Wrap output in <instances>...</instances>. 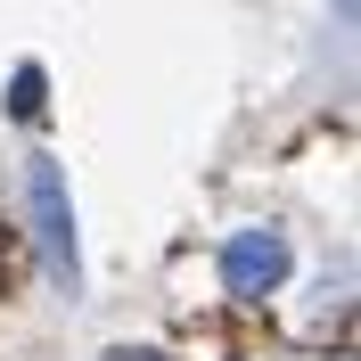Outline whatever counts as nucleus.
I'll list each match as a JSON object with an SVG mask.
<instances>
[{
	"instance_id": "nucleus-1",
	"label": "nucleus",
	"mask_w": 361,
	"mask_h": 361,
	"mask_svg": "<svg viewBox=\"0 0 361 361\" xmlns=\"http://www.w3.org/2000/svg\"><path fill=\"white\" fill-rule=\"evenodd\" d=\"M25 197H33V230H42V263L58 288H82V255H74V197H66V173L58 157H33L25 164Z\"/></svg>"
},
{
	"instance_id": "nucleus-2",
	"label": "nucleus",
	"mask_w": 361,
	"mask_h": 361,
	"mask_svg": "<svg viewBox=\"0 0 361 361\" xmlns=\"http://www.w3.org/2000/svg\"><path fill=\"white\" fill-rule=\"evenodd\" d=\"M279 279H288V238H279V230H238L222 247V288L230 295L255 304V295H271Z\"/></svg>"
},
{
	"instance_id": "nucleus-3",
	"label": "nucleus",
	"mask_w": 361,
	"mask_h": 361,
	"mask_svg": "<svg viewBox=\"0 0 361 361\" xmlns=\"http://www.w3.org/2000/svg\"><path fill=\"white\" fill-rule=\"evenodd\" d=\"M42 90H49V82H42V66H17V90H8V107L33 123V115H42Z\"/></svg>"
},
{
	"instance_id": "nucleus-4",
	"label": "nucleus",
	"mask_w": 361,
	"mask_h": 361,
	"mask_svg": "<svg viewBox=\"0 0 361 361\" xmlns=\"http://www.w3.org/2000/svg\"><path fill=\"white\" fill-rule=\"evenodd\" d=\"M107 361H164V353H148V345H123V353H107Z\"/></svg>"
},
{
	"instance_id": "nucleus-5",
	"label": "nucleus",
	"mask_w": 361,
	"mask_h": 361,
	"mask_svg": "<svg viewBox=\"0 0 361 361\" xmlns=\"http://www.w3.org/2000/svg\"><path fill=\"white\" fill-rule=\"evenodd\" d=\"M0 271H8V238H0Z\"/></svg>"
}]
</instances>
